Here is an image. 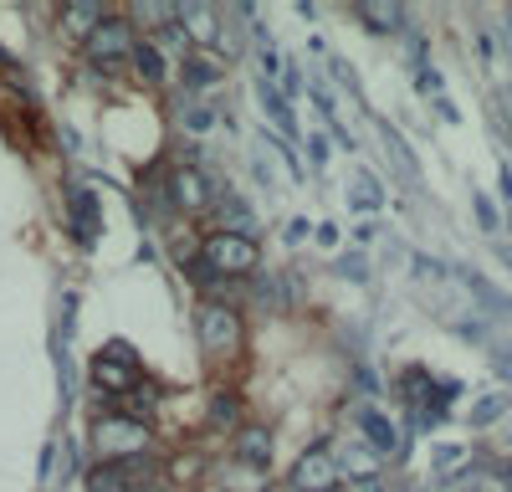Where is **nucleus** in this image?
I'll list each match as a JSON object with an SVG mask.
<instances>
[{
	"label": "nucleus",
	"instance_id": "1",
	"mask_svg": "<svg viewBox=\"0 0 512 492\" xmlns=\"http://www.w3.org/2000/svg\"><path fill=\"white\" fill-rule=\"evenodd\" d=\"M200 262L216 267L221 277H246V272H256L262 252H256V241L246 231H210L200 241Z\"/></svg>",
	"mask_w": 512,
	"mask_h": 492
},
{
	"label": "nucleus",
	"instance_id": "2",
	"mask_svg": "<svg viewBox=\"0 0 512 492\" xmlns=\"http://www.w3.org/2000/svg\"><path fill=\"white\" fill-rule=\"evenodd\" d=\"M195 339L205 349V359H231L241 349V313L226 303H200L195 313Z\"/></svg>",
	"mask_w": 512,
	"mask_h": 492
},
{
	"label": "nucleus",
	"instance_id": "3",
	"mask_svg": "<svg viewBox=\"0 0 512 492\" xmlns=\"http://www.w3.org/2000/svg\"><path fill=\"white\" fill-rule=\"evenodd\" d=\"M93 441L103 451V462H139L149 451V426L144 421H128V416H103L93 426Z\"/></svg>",
	"mask_w": 512,
	"mask_h": 492
},
{
	"label": "nucleus",
	"instance_id": "4",
	"mask_svg": "<svg viewBox=\"0 0 512 492\" xmlns=\"http://www.w3.org/2000/svg\"><path fill=\"white\" fill-rule=\"evenodd\" d=\"M134 52H139V36H134V26L118 21V16H108L93 31V41H88V62L93 67H118L123 57H134Z\"/></svg>",
	"mask_w": 512,
	"mask_h": 492
},
{
	"label": "nucleus",
	"instance_id": "5",
	"mask_svg": "<svg viewBox=\"0 0 512 492\" xmlns=\"http://www.w3.org/2000/svg\"><path fill=\"white\" fill-rule=\"evenodd\" d=\"M93 385L108 395H128L139 385V364H128V349H108L93 359Z\"/></svg>",
	"mask_w": 512,
	"mask_h": 492
},
{
	"label": "nucleus",
	"instance_id": "6",
	"mask_svg": "<svg viewBox=\"0 0 512 492\" xmlns=\"http://www.w3.org/2000/svg\"><path fill=\"white\" fill-rule=\"evenodd\" d=\"M292 487L297 492H333L338 487V462L328 457V451H303L292 467Z\"/></svg>",
	"mask_w": 512,
	"mask_h": 492
},
{
	"label": "nucleus",
	"instance_id": "7",
	"mask_svg": "<svg viewBox=\"0 0 512 492\" xmlns=\"http://www.w3.org/2000/svg\"><path fill=\"white\" fill-rule=\"evenodd\" d=\"M169 200H175L180 211H205V205L216 200V185H210L195 164H180V170L169 175Z\"/></svg>",
	"mask_w": 512,
	"mask_h": 492
},
{
	"label": "nucleus",
	"instance_id": "8",
	"mask_svg": "<svg viewBox=\"0 0 512 492\" xmlns=\"http://www.w3.org/2000/svg\"><path fill=\"white\" fill-rule=\"evenodd\" d=\"M180 31H185V41H190V47L195 52H210V47H221V16L216 11H210V6H180Z\"/></svg>",
	"mask_w": 512,
	"mask_h": 492
},
{
	"label": "nucleus",
	"instance_id": "9",
	"mask_svg": "<svg viewBox=\"0 0 512 492\" xmlns=\"http://www.w3.org/2000/svg\"><path fill=\"white\" fill-rule=\"evenodd\" d=\"M108 21V11L98 6V0H72V6H62V31L72 36V41H82L88 47L93 41V31Z\"/></svg>",
	"mask_w": 512,
	"mask_h": 492
},
{
	"label": "nucleus",
	"instance_id": "10",
	"mask_svg": "<svg viewBox=\"0 0 512 492\" xmlns=\"http://www.w3.org/2000/svg\"><path fill=\"white\" fill-rule=\"evenodd\" d=\"M185 88L205 93V88H216V77H221V57L216 52H185Z\"/></svg>",
	"mask_w": 512,
	"mask_h": 492
},
{
	"label": "nucleus",
	"instance_id": "11",
	"mask_svg": "<svg viewBox=\"0 0 512 492\" xmlns=\"http://www.w3.org/2000/svg\"><path fill=\"white\" fill-rule=\"evenodd\" d=\"M236 457H241L246 467H256V472H262V467L272 462V436H267L262 426H246V431L236 436Z\"/></svg>",
	"mask_w": 512,
	"mask_h": 492
},
{
	"label": "nucleus",
	"instance_id": "12",
	"mask_svg": "<svg viewBox=\"0 0 512 492\" xmlns=\"http://www.w3.org/2000/svg\"><path fill=\"white\" fill-rule=\"evenodd\" d=\"M134 472H139V462H103L88 477V487L93 492H134Z\"/></svg>",
	"mask_w": 512,
	"mask_h": 492
},
{
	"label": "nucleus",
	"instance_id": "13",
	"mask_svg": "<svg viewBox=\"0 0 512 492\" xmlns=\"http://www.w3.org/2000/svg\"><path fill=\"white\" fill-rule=\"evenodd\" d=\"M72 231H77V241H93L98 236V200L82 190V195H72Z\"/></svg>",
	"mask_w": 512,
	"mask_h": 492
},
{
	"label": "nucleus",
	"instance_id": "14",
	"mask_svg": "<svg viewBox=\"0 0 512 492\" xmlns=\"http://www.w3.org/2000/svg\"><path fill=\"white\" fill-rule=\"evenodd\" d=\"M134 72H139L144 82H164V77H169V62H164V52L154 47V41H139V52H134Z\"/></svg>",
	"mask_w": 512,
	"mask_h": 492
},
{
	"label": "nucleus",
	"instance_id": "15",
	"mask_svg": "<svg viewBox=\"0 0 512 492\" xmlns=\"http://www.w3.org/2000/svg\"><path fill=\"white\" fill-rule=\"evenodd\" d=\"M364 431H369V441H374V451H395V426L390 421H379V416H364Z\"/></svg>",
	"mask_w": 512,
	"mask_h": 492
},
{
	"label": "nucleus",
	"instance_id": "16",
	"mask_svg": "<svg viewBox=\"0 0 512 492\" xmlns=\"http://www.w3.org/2000/svg\"><path fill=\"white\" fill-rule=\"evenodd\" d=\"M236 416H241L236 395H216V400H210V426H236Z\"/></svg>",
	"mask_w": 512,
	"mask_h": 492
},
{
	"label": "nucleus",
	"instance_id": "17",
	"mask_svg": "<svg viewBox=\"0 0 512 492\" xmlns=\"http://www.w3.org/2000/svg\"><path fill=\"white\" fill-rule=\"evenodd\" d=\"M359 16H364L369 26H379V31L400 26V6H359Z\"/></svg>",
	"mask_w": 512,
	"mask_h": 492
},
{
	"label": "nucleus",
	"instance_id": "18",
	"mask_svg": "<svg viewBox=\"0 0 512 492\" xmlns=\"http://www.w3.org/2000/svg\"><path fill=\"white\" fill-rule=\"evenodd\" d=\"M262 103H272V118H277V129H287V134H292V113H287V103H282V93L272 88V82H262Z\"/></svg>",
	"mask_w": 512,
	"mask_h": 492
},
{
	"label": "nucleus",
	"instance_id": "19",
	"mask_svg": "<svg viewBox=\"0 0 512 492\" xmlns=\"http://www.w3.org/2000/svg\"><path fill=\"white\" fill-rule=\"evenodd\" d=\"M354 205H359V211H374V205H379V185H374L369 175L354 180Z\"/></svg>",
	"mask_w": 512,
	"mask_h": 492
},
{
	"label": "nucleus",
	"instance_id": "20",
	"mask_svg": "<svg viewBox=\"0 0 512 492\" xmlns=\"http://www.w3.org/2000/svg\"><path fill=\"white\" fill-rule=\"evenodd\" d=\"M497 416H502V395H487V400H477V410H472L477 426H487V421H497Z\"/></svg>",
	"mask_w": 512,
	"mask_h": 492
},
{
	"label": "nucleus",
	"instance_id": "21",
	"mask_svg": "<svg viewBox=\"0 0 512 492\" xmlns=\"http://www.w3.org/2000/svg\"><path fill=\"white\" fill-rule=\"evenodd\" d=\"M205 129H210V113L195 108V113H190V134H205Z\"/></svg>",
	"mask_w": 512,
	"mask_h": 492
},
{
	"label": "nucleus",
	"instance_id": "22",
	"mask_svg": "<svg viewBox=\"0 0 512 492\" xmlns=\"http://www.w3.org/2000/svg\"><path fill=\"white\" fill-rule=\"evenodd\" d=\"M502 195L512 200V170H502Z\"/></svg>",
	"mask_w": 512,
	"mask_h": 492
},
{
	"label": "nucleus",
	"instance_id": "23",
	"mask_svg": "<svg viewBox=\"0 0 512 492\" xmlns=\"http://www.w3.org/2000/svg\"><path fill=\"white\" fill-rule=\"evenodd\" d=\"M502 108H507V123H512V93H502Z\"/></svg>",
	"mask_w": 512,
	"mask_h": 492
},
{
	"label": "nucleus",
	"instance_id": "24",
	"mask_svg": "<svg viewBox=\"0 0 512 492\" xmlns=\"http://www.w3.org/2000/svg\"><path fill=\"white\" fill-rule=\"evenodd\" d=\"M502 262H507V267H512V246H502Z\"/></svg>",
	"mask_w": 512,
	"mask_h": 492
},
{
	"label": "nucleus",
	"instance_id": "25",
	"mask_svg": "<svg viewBox=\"0 0 512 492\" xmlns=\"http://www.w3.org/2000/svg\"><path fill=\"white\" fill-rule=\"evenodd\" d=\"M507 21H512V16H507ZM507 52H512V26H507Z\"/></svg>",
	"mask_w": 512,
	"mask_h": 492
},
{
	"label": "nucleus",
	"instance_id": "26",
	"mask_svg": "<svg viewBox=\"0 0 512 492\" xmlns=\"http://www.w3.org/2000/svg\"><path fill=\"white\" fill-rule=\"evenodd\" d=\"M390 492H400V487H390Z\"/></svg>",
	"mask_w": 512,
	"mask_h": 492
}]
</instances>
